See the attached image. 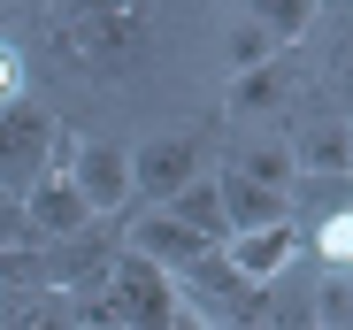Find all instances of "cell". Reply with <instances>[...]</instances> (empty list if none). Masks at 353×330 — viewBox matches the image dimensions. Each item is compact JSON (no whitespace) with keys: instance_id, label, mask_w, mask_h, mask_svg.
Returning <instances> with one entry per match:
<instances>
[{"instance_id":"obj_1","label":"cell","mask_w":353,"mask_h":330,"mask_svg":"<svg viewBox=\"0 0 353 330\" xmlns=\"http://www.w3.org/2000/svg\"><path fill=\"white\" fill-rule=\"evenodd\" d=\"M70 185H77V200L92 207V215H115L131 200V146H108V138H77V131H62V161H54Z\"/></svg>"},{"instance_id":"obj_2","label":"cell","mask_w":353,"mask_h":330,"mask_svg":"<svg viewBox=\"0 0 353 330\" xmlns=\"http://www.w3.org/2000/svg\"><path fill=\"white\" fill-rule=\"evenodd\" d=\"M192 177H200V146H192L185 131H176V138H146V146H131V200L169 207Z\"/></svg>"},{"instance_id":"obj_3","label":"cell","mask_w":353,"mask_h":330,"mask_svg":"<svg viewBox=\"0 0 353 330\" xmlns=\"http://www.w3.org/2000/svg\"><path fill=\"white\" fill-rule=\"evenodd\" d=\"M123 254H131V261H146V269H161V277H169V269L185 277V269H200L215 246H208V238H192L185 223H176V215L146 207V215H131V238H123Z\"/></svg>"},{"instance_id":"obj_4","label":"cell","mask_w":353,"mask_h":330,"mask_svg":"<svg viewBox=\"0 0 353 330\" xmlns=\"http://www.w3.org/2000/svg\"><path fill=\"white\" fill-rule=\"evenodd\" d=\"M215 254H223V269H230V277L254 292V285H269V277H276V269H292V254H300V223H276V231H239V238H223Z\"/></svg>"},{"instance_id":"obj_5","label":"cell","mask_w":353,"mask_h":330,"mask_svg":"<svg viewBox=\"0 0 353 330\" xmlns=\"http://www.w3.org/2000/svg\"><path fill=\"white\" fill-rule=\"evenodd\" d=\"M46 138H54V123L39 116V107H23V100L0 107V185L23 192V185L39 177V146H46Z\"/></svg>"},{"instance_id":"obj_6","label":"cell","mask_w":353,"mask_h":330,"mask_svg":"<svg viewBox=\"0 0 353 330\" xmlns=\"http://www.w3.org/2000/svg\"><path fill=\"white\" fill-rule=\"evenodd\" d=\"M215 200H223V231L239 238V231H276L292 223V192H269V185H246V177H215Z\"/></svg>"},{"instance_id":"obj_7","label":"cell","mask_w":353,"mask_h":330,"mask_svg":"<svg viewBox=\"0 0 353 330\" xmlns=\"http://www.w3.org/2000/svg\"><path fill=\"white\" fill-rule=\"evenodd\" d=\"M345 161H353L345 123H315L300 146H292V169H300V177H345Z\"/></svg>"},{"instance_id":"obj_8","label":"cell","mask_w":353,"mask_h":330,"mask_svg":"<svg viewBox=\"0 0 353 330\" xmlns=\"http://www.w3.org/2000/svg\"><path fill=\"white\" fill-rule=\"evenodd\" d=\"M292 92H300L292 62H261V70H246L239 85H230V107H239V116H261V107H284Z\"/></svg>"},{"instance_id":"obj_9","label":"cell","mask_w":353,"mask_h":330,"mask_svg":"<svg viewBox=\"0 0 353 330\" xmlns=\"http://www.w3.org/2000/svg\"><path fill=\"white\" fill-rule=\"evenodd\" d=\"M161 215H176V223H185L192 238H208V246H223V238H230V231H223V200H215V185H208V177H192V185L176 192Z\"/></svg>"},{"instance_id":"obj_10","label":"cell","mask_w":353,"mask_h":330,"mask_svg":"<svg viewBox=\"0 0 353 330\" xmlns=\"http://www.w3.org/2000/svg\"><path fill=\"white\" fill-rule=\"evenodd\" d=\"M307 246H315V261H323V277H345V261H353V215H345V207H330L323 223H315V238H307Z\"/></svg>"},{"instance_id":"obj_11","label":"cell","mask_w":353,"mask_h":330,"mask_svg":"<svg viewBox=\"0 0 353 330\" xmlns=\"http://www.w3.org/2000/svg\"><path fill=\"white\" fill-rule=\"evenodd\" d=\"M8 330H77V300L70 292H23Z\"/></svg>"},{"instance_id":"obj_12","label":"cell","mask_w":353,"mask_h":330,"mask_svg":"<svg viewBox=\"0 0 353 330\" xmlns=\"http://www.w3.org/2000/svg\"><path fill=\"white\" fill-rule=\"evenodd\" d=\"M230 177H246V185H269V192H292V177H300V169H292V146H254V154H246Z\"/></svg>"},{"instance_id":"obj_13","label":"cell","mask_w":353,"mask_h":330,"mask_svg":"<svg viewBox=\"0 0 353 330\" xmlns=\"http://www.w3.org/2000/svg\"><path fill=\"white\" fill-rule=\"evenodd\" d=\"M315 322H323V330H345V322H353V285H345V277H323V292H315Z\"/></svg>"},{"instance_id":"obj_14","label":"cell","mask_w":353,"mask_h":330,"mask_svg":"<svg viewBox=\"0 0 353 330\" xmlns=\"http://www.w3.org/2000/svg\"><path fill=\"white\" fill-rule=\"evenodd\" d=\"M254 16L269 23L261 39H300V31L315 23V8H307V0H276V8H254Z\"/></svg>"},{"instance_id":"obj_15","label":"cell","mask_w":353,"mask_h":330,"mask_svg":"<svg viewBox=\"0 0 353 330\" xmlns=\"http://www.w3.org/2000/svg\"><path fill=\"white\" fill-rule=\"evenodd\" d=\"M269 62V39L261 31H230V77H246V70H261Z\"/></svg>"},{"instance_id":"obj_16","label":"cell","mask_w":353,"mask_h":330,"mask_svg":"<svg viewBox=\"0 0 353 330\" xmlns=\"http://www.w3.org/2000/svg\"><path fill=\"white\" fill-rule=\"evenodd\" d=\"M16 92H23V54L0 39V107H16Z\"/></svg>"},{"instance_id":"obj_17","label":"cell","mask_w":353,"mask_h":330,"mask_svg":"<svg viewBox=\"0 0 353 330\" xmlns=\"http://www.w3.org/2000/svg\"><path fill=\"white\" fill-rule=\"evenodd\" d=\"M215 330H269V315H254V307L246 315H215Z\"/></svg>"}]
</instances>
